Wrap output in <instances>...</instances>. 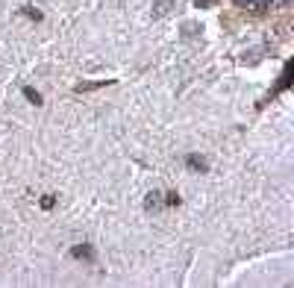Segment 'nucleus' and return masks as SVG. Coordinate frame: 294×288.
I'll use <instances>...</instances> for the list:
<instances>
[{"mask_svg":"<svg viewBox=\"0 0 294 288\" xmlns=\"http://www.w3.org/2000/svg\"><path fill=\"white\" fill-rule=\"evenodd\" d=\"M71 256H74V259H82V262H92L94 247L92 244H74V247H71Z\"/></svg>","mask_w":294,"mask_h":288,"instance_id":"obj_1","label":"nucleus"},{"mask_svg":"<svg viewBox=\"0 0 294 288\" xmlns=\"http://www.w3.org/2000/svg\"><path fill=\"white\" fill-rule=\"evenodd\" d=\"M162 209V194L159 191H150L144 197V212H159Z\"/></svg>","mask_w":294,"mask_h":288,"instance_id":"obj_2","label":"nucleus"},{"mask_svg":"<svg viewBox=\"0 0 294 288\" xmlns=\"http://www.w3.org/2000/svg\"><path fill=\"white\" fill-rule=\"evenodd\" d=\"M171 9H174V0H159V3H153L150 15H153V18H165Z\"/></svg>","mask_w":294,"mask_h":288,"instance_id":"obj_3","label":"nucleus"},{"mask_svg":"<svg viewBox=\"0 0 294 288\" xmlns=\"http://www.w3.org/2000/svg\"><path fill=\"white\" fill-rule=\"evenodd\" d=\"M186 165H188V171H200V174L209 168V165H206V159H203V156H194V153H188V156H186Z\"/></svg>","mask_w":294,"mask_h":288,"instance_id":"obj_4","label":"nucleus"},{"mask_svg":"<svg viewBox=\"0 0 294 288\" xmlns=\"http://www.w3.org/2000/svg\"><path fill=\"white\" fill-rule=\"evenodd\" d=\"M235 3H238V6H247V9H259V12L268 6V0H235Z\"/></svg>","mask_w":294,"mask_h":288,"instance_id":"obj_5","label":"nucleus"},{"mask_svg":"<svg viewBox=\"0 0 294 288\" xmlns=\"http://www.w3.org/2000/svg\"><path fill=\"white\" fill-rule=\"evenodd\" d=\"M24 97H27V100H30V103H35V106H41V94H38V91H35V88H30V85H27V88H24Z\"/></svg>","mask_w":294,"mask_h":288,"instance_id":"obj_6","label":"nucleus"},{"mask_svg":"<svg viewBox=\"0 0 294 288\" xmlns=\"http://www.w3.org/2000/svg\"><path fill=\"white\" fill-rule=\"evenodd\" d=\"M24 12L30 15V18H35V21H41V12H38V9H33V6H27V9H24Z\"/></svg>","mask_w":294,"mask_h":288,"instance_id":"obj_7","label":"nucleus"},{"mask_svg":"<svg viewBox=\"0 0 294 288\" xmlns=\"http://www.w3.org/2000/svg\"><path fill=\"white\" fill-rule=\"evenodd\" d=\"M165 200H168V203H171V206H179V194H174V191H171V194H168V197H165Z\"/></svg>","mask_w":294,"mask_h":288,"instance_id":"obj_8","label":"nucleus"}]
</instances>
